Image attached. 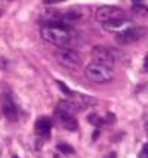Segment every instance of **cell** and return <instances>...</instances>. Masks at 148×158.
<instances>
[{
    "instance_id": "1",
    "label": "cell",
    "mask_w": 148,
    "mask_h": 158,
    "mask_svg": "<svg viewBox=\"0 0 148 158\" xmlns=\"http://www.w3.org/2000/svg\"><path fill=\"white\" fill-rule=\"evenodd\" d=\"M40 35L44 41H48L57 48L68 46L71 37H73L70 27H67L64 24H44L40 28Z\"/></svg>"
},
{
    "instance_id": "18",
    "label": "cell",
    "mask_w": 148,
    "mask_h": 158,
    "mask_svg": "<svg viewBox=\"0 0 148 158\" xmlns=\"http://www.w3.org/2000/svg\"><path fill=\"white\" fill-rule=\"evenodd\" d=\"M12 158H19V157H12Z\"/></svg>"
},
{
    "instance_id": "15",
    "label": "cell",
    "mask_w": 148,
    "mask_h": 158,
    "mask_svg": "<svg viewBox=\"0 0 148 158\" xmlns=\"http://www.w3.org/2000/svg\"><path fill=\"white\" fill-rule=\"evenodd\" d=\"M105 158H117V157H116V152H110Z\"/></svg>"
},
{
    "instance_id": "12",
    "label": "cell",
    "mask_w": 148,
    "mask_h": 158,
    "mask_svg": "<svg viewBox=\"0 0 148 158\" xmlns=\"http://www.w3.org/2000/svg\"><path fill=\"white\" fill-rule=\"evenodd\" d=\"M58 151L61 152V154H64V155H68V154H74V149L71 148L70 145L64 143V142H61V143H58Z\"/></svg>"
},
{
    "instance_id": "8",
    "label": "cell",
    "mask_w": 148,
    "mask_h": 158,
    "mask_svg": "<svg viewBox=\"0 0 148 158\" xmlns=\"http://www.w3.org/2000/svg\"><path fill=\"white\" fill-rule=\"evenodd\" d=\"M55 117H57L59 126L65 129L68 131H76L78 129V123L76 115L73 114H67V112H59V111H55Z\"/></svg>"
},
{
    "instance_id": "10",
    "label": "cell",
    "mask_w": 148,
    "mask_h": 158,
    "mask_svg": "<svg viewBox=\"0 0 148 158\" xmlns=\"http://www.w3.org/2000/svg\"><path fill=\"white\" fill-rule=\"evenodd\" d=\"M130 24H132V22L127 19V18H121V19H117V21H113V22H107V24H104V28L117 34V33H120V31L126 30L127 27H130Z\"/></svg>"
},
{
    "instance_id": "9",
    "label": "cell",
    "mask_w": 148,
    "mask_h": 158,
    "mask_svg": "<svg viewBox=\"0 0 148 158\" xmlns=\"http://www.w3.org/2000/svg\"><path fill=\"white\" fill-rule=\"evenodd\" d=\"M34 130L39 136L42 138H48L52 130V120L49 117H39L34 124Z\"/></svg>"
},
{
    "instance_id": "14",
    "label": "cell",
    "mask_w": 148,
    "mask_h": 158,
    "mask_svg": "<svg viewBox=\"0 0 148 158\" xmlns=\"http://www.w3.org/2000/svg\"><path fill=\"white\" fill-rule=\"evenodd\" d=\"M144 71L148 73V55H145V59H144Z\"/></svg>"
},
{
    "instance_id": "5",
    "label": "cell",
    "mask_w": 148,
    "mask_h": 158,
    "mask_svg": "<svg viewBox=\"0 0 148 158\" xmlns=\"http://www.w3.org/2000/svg\"><path fill=\"white\" fill-rule=\"evenodd\" d=\"M121 18H127L126 12L117 6H101L96 10V21L101 22L102 25L107 24V22L121 19Z\"/></svg>"
},
{
    "instance_id": "4",
    "label": "cell",
    "mask_w": 148,
    "mask_h": 158,
    "mask_svg": "<svg viewBox=\"0 0 148 158\" xmlns=\"http://www.w3.org/2000/svg\"><path fill=\"white\" fill-rule=\"evenodd\" d=\"M147 34H148V30L145 27L130 25L126 30H123V31H120V33L116 34V41L120 43V44H132V43L142 40Z\"/></svg>"
},
{
    "instance_id": "19",
    "label": "cell",
    "mask_w": 148,
    "mask_h": 158,
    "mask_svg": "<svg viewBox=\"0 0 148 158\" xmlns=\"http://www.w3.org/2000/svg\"><path fill=\"white\" fill-rule=\"evenodd\" d=\"M0 15H2V10H0Z\"/></svg>"
},
{
    "instance_id": "16",
    "label": "cell",
    "mask_w": 148,
    "mask_h": 158,
    "mask_svg": "<svg viewBox=\"0 0 148 158\" xmlns=\"http://www.w3.org/2000/svg\"><path fill=\"white\" fill-rule=\"evenodd\" d=\"M48 2H50V3H58V2H64V0H48Z\"/></svg>"
},
{
    "instance_id": "6",
    "label": "cell",
    "mask_w": 148,
    "mask_h": 158,
    "mask_svg": "<svg viewBox=\"0 0 148 158\" xmlns=\"http://www.w3.org/2000/svg\"><path fill=\"white\" fill-rule=\"evenodd\" d=\"M92 59L96 64H102V65H107L110 68H113V65L116 64L117 58H116V53L110 48L107 46H95L92 49Z\"/></svg>"
},
{
    "instance_id": "7",
    "label": "cell",
    "mask_w": 148,
    "mask_h": 158,
    "mask_svg": "<svg viewBox=\"0 0 148 158\" xmlns=\"http://www.w3.org/2000/svg\"><path fill=\"white\" fill-rule=\"evenodd\" d=\"M2 111H3V115L9 120V121H16L18 120V108L15 105L14 99L11 98V95H3L2 99Z\"/></svg>"
},
{
    "instance_id": "2",
    "label": "cell",
    "mask_w": 148,
    "mask_h": 158,
    "mask_svg": "<svg viewBox=\"0 0 148 158\" xmlns=\"http://www.w3.org/2000/svg\"><path fill=\"white\" fill-rule=\"evenodd\" d=\"M85 76L89 81L104 84V83H108L113 80L114 73H113V68H110L107 65L92 62V64H89L85 68Z\"/></svg>"
},
{
    "instance_id": "17",
    "label": "cell",
    "mask_w": 148,
    "mask_h": 158,
    "mask_svg": "<svg viewBox=\"0 0 148 158\" xmlns=\"http://www.w3.org/2000/svg\"><path fill=\"white\" fill-rule=\"evenodd\" d=\"M135 3H141V2H144V0H133Z\"/></svg>"
},
{
    "instance_id": "11",
    "label": "cell",
    "mask_w": 148,
    "mask_h": 158,
    "mask_svg": "<svg viewBox=\"0 0 148 158\" xmlns=\"http://www.w3.org/2000/svg\"><path fill=\"white\" fill-rule=\"evenodd\" d=\"M80 110L78 105L74 101H59L57 105V111L59 112H67V114H73L76 115V112Z\"/></svg>"
},
{
    "instance_id": "13",
    "label": "cell",
    "mask_w": 148,
    "mask_h": 158,
    "mask_svg": "<svg viewBox=\"0 0 148 158\" xmlns=\"http://www.w3.org/2000/svg\"><path fill=\"white\" fill-rule=\"evenodd\" d=\"M139 158H148V142L144 145V149H142L141 157H139Z\"/></svg>"
},
{
    "instance_id": "3",
    "label": "cell",
    "mask_w": 148,
    "mask_h": 158,
    "mask_svg": "<svg viewBox=\"0 0 148 158\" xmlns=\"http://www.w3.org/2000/svg\"><path fill=\"white\" fill-rule=\"evenodd\" d=\"M55 59L59 65H62L64 68L67 69H78L82 65V58L78 55L77 50L68 48V46H64V48H58L55 50Z\"/></svg>"
}]
</instances>
